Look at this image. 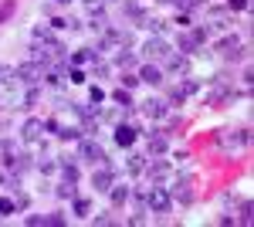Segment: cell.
Returning <instances> with one entry per match:
<instances>
[{
  "label": "cell",
  "instance_id": "cell-32",
  "mask_svg": "<svg viewBox=\"0 0 254 227\" xmlns=\"http://www.w3.org/2000/svg\"><path fill=\"white\" fill-rule=\"evenodd\" d=\"M61 126H58V119H44V133H58Z\"/></svg>",
  "mask_w": 254,
  "mask_h": 227
},
{
  "label": "cell",
  "instance_id": "cell-3",
  "mask_svg": "<svg viewBox=\"0 0 254 227\" xmlns=\"http://www.w3.org/2000/svg\"><path fill=\"white\" fill-rule=\"evenodd\" d=\"M78 159H81V163H95V166H102V163H105V150H102V143L85 136V139L78 143Z\"/></svg>",
  "mask_w": 254,
  "mask_h": 227
},
{
  "label": "cell",
  "instance_id": "cell-35",
  "mask_svg": "<svg viewBox=\"0 0 254 227\" xmlns=\"http://www.w3.org/2000/svg\"><path fill=\"white\" fill-rule=\"evenodd\" d=\"M248 7V0H227V10H244Z\"/></svg>",
  "mask_w": 254,
  "mask_h": 227
},
{
  "label": "cell",
  "instance_id": "cell-27",
  "mask_svg": "<svg viewBox=\"0 0 254 227\" xmlns=\"http://www.w3.org/2000/svg\"><path fill=\"white\" fill-rule=\"evenodd\" d=\"M14 197H0V214H14Z\"/></svg>",
  "mask_w": 254,
  "mask_h": 227
},
{
  "label": "cell",
  "instance_id": "cell-25",
  "mask_svg": "<svg viewBox=\"0 0 254 227\" xmlns=\"http://www.w3.org/2000/svg\"><path fill=\"white\" fill-rule=\"evenodd\" d=\"M38 170L44 173V176H48V173H55V170H58V159H41V163H38Z\"/></svg>",
  "mask_w": 254,
  "mask_h": 227
},
{
  "label": "cell",
  "instance_id": "cell-30",
  "mask_svg": "<svg viewBox=\"0 0 254 227\" xmlns=\"http://www.w3.org/2000/svg\"><path fill=\"white\" fill-rule=\"evenodd\" d=\"M68 81H71V85H81V81H85V75H81L78 68H68Z\"/></svg>",
  "mask_w": 254,
  "mask_h": 227
},
{
  "label": "cell",
  "instance_id": "cell-18",
  "mask_svg": "<svg viewBox=\"0 0 254 227\" xmlns=\"http://www.w3.org/2000/svg\"><path fill=\"white\" fill-rule=\"evenodd\" d=\"M116 65L122 68V72H129V68H136V55H132L129 48H119V58H116Z\"/></svg>",
  "mask_w": 254,
  "mask_h": 227
},
{
  "label": "cell",
  "instance_id": "cell-26",
  "mask_svg": "<svg viewBox=\"0 0 254 227\" xmlns=\"http://www.w3.org/2000/svg\"><path fill=\"white\" fill-rule=\"evenodd\" d=\"M10 14H14V0H7V3L0 7V24H7V20H10Z\"/></svg>",
  "mask_w": 254,
  "mask_h": 227
},
{
  "label": "cell",
  "instance_id": "cell-16",
  "mask_svg": "<svg viewBox=\"0 0 254 227\" xmlns=\"http://www.w3.org/2000/svg\"><path fill=\"white\" fill-rule=\"evenodd\" d=\"M139 81H146V85H159V81H163V72H159L156 65H146V68L139 72Z\"/></svg>",
  "mask_w": 254,
  "mask_h": 227
},
{
  "label": "cell",
  "instance_id": "cell-13",
  "mask_svg": "<svg viewBox=\"0 0 254 227\" xmlns=\"http://www.w3.org/2000/svg\"><path fill=\"white\" fill-rule=\"evenodd\" d=\"M166 68H170L173 75H187V72H190V65H187L183 55H166Z\"/></svg>",
  "mask_w": 254,
  "mask_h": 227
},
{
  "label": "cell",
  "instance_id": "cell-15",
  "mask_svg": "<svg viewBox=\"0 0 254 227\" xmlns=\"http://www.w3.org/2000/svg\"><path fill=\"white\" fill-rule=\"evenodd\" d=\"M58 170L64 173V180H68V183H78V163H71V159H64V156H61V159H58Z\"/></svg>",
  "mask_w": 254,
  "mask_h": 227
},
{
  "label": "cell",
  "instance_id": "cell-12",
  "mask_svg": "<svg viewBox=\"0 0 254 227\" xmlns=\"http://www.w3.org/2000/svg\"><path fill=\"white\" fill-rule=\"evenodd\" d=\"M109 197H112V207H126V200L132 197V190L126 187V183H112L109 187Z\"/></svg>",
  "mask_w": 254,
  "mask_h": 227
},
{
  "label": "cell",
  "instance_id": "cell-2",
  "mask_svg": "<svg viewBox=\"0 0 254 227\" xmlns=\"http://www.w3.org/2000/svg\"><path fill=\"white\" fill-rule=\"evenodd\" d=\"M142 200H146V207L153 210V214H166V210L173 207V197H170V190L159 187V183H153V190H149Z\"/></svg>",
  "mask_w": 254,
  "mask_h": 227
},
{
  "label": "cell",
  "instance_id": "cell-19",
  "mask_svg": "<svg viewBox=\"0 0 254 227\" xmlns=\"http://www.w3.org/2000/svg\"><path fill=\"white\" fill-rule=\"evenodd\" d=\"M112 102L122 105V109H132V95H129V88H116V92H112Z\"/></svg>",
  "mask_w": 254,
  "mask_h": 227
},
{
  "label": "cell",
  "instance_id": "cell-6",
  "mask_svg": "<svg viewBox=\"0 0 254 227\" xmlns=\"http://www.w3.org/2000/svg\"><path fill=\"white\" fill-rule=\"evenodd\" d=\"M217 51H220L224 58H231V61H237V58L244 55V51H241V38H237V34H227V38L217 44Z\"/></svg>",
  "mask_w": 254,
  "mask_h": 227
},
{
  "label": "cell",
  "instance_id": "cell-5",
  "mask_svg": "<svg viewBox=\"0 0 254 227\" xmlns=\"http://www.w3.org/2000/svg\"><path fill=\"white\" fill-rule=\"evenodd\" d=\"M116 183V173H112V166L109 163H102L95 173H92V187L98 190V193H109V187Z\"/></svg>",
  "mask_w": 254,
  "mask_h": 227
},
{
  "label": "cell",
  "instance_id": "cell-10",
  "mask_svg": "<svg viewBox=\"0 0 254 227\" xmlns=\"http://www.w3.org/2000/svg\"><path fill=\"white\" fill-rule=\"evenodd\" d=\"M142 51H146L149 58H166V55H170V48H166V41L159 38V34H153V38L146 41V44H142Z\"/></svg>",
  "mask_w": 254,
  "mask_h": 227
},
{
  "label": "cell",
  "instance_id": "cell-31",
  "mask_svg": "<svg viewBox=\"0 0 254 227\" xmlns=\"http://www.w3.org/2000/svg\"><path fill=\"white\" fill-rule=\"evenodd\" d=\"M24 224H27V227H44V217H41V214H31Z\"/></svg>",
  "mask_w": 254,
  "mask_h": 227
},
{
  "label": "cell",
  "instance_id": "cell-8",
  "mask_svg": "<svg viewBox=\"0 0 254 227\" xmlns=\"http://www.w3.org/2000/svg\"><path fill=\"white\" fill-rule=\"evenodd\" d=\"M170 197L180 200V204H190V200H193V180H190V176H183V180L170 190Z\"/></svg>",
  "mask_w": 254,
  "mask_h": 227
},
{
  "label": "cell",
  "instance_id": "cell-21",
  "mask_svg": "<svg viewBox=\"0 0 254 227\" xmlns=\"http://www.w3.org/2000/svg\"><path fill=\"white\" fill-rule=\"evenodd\" d=\"M55 193H58L61 200H75V183H68V180H64V183H58Z\"/></svg>",
  "mask_w": 254,
  "mask_h": 227
},
{
  "label": "cell",
  "instance_id": "cell-36",
  "mask_svg": "<svg viewBox=\"0 0 254 227\" xmlns=\"http://www.w3.org/2000/svg\"><path fill=\"white\" fill-rule=\"evenodd\" d=\"M102 98H105V92H102L98 85H92V102H102Z\"/></svg>",
  "mask_w": 254,
  "mask_h": 227
},
{
  "label": "cell",
  "instance_id": "cell-14",
  "mask_svg": "<svg viewBox=\"0 0 254 227\" xmlns=\"http://www.w3.org/2000/svg\"><path fill=\"white\" fill-rule=\"evenodd\" d=\"M142 112L149 115V119H163V115H166V102H159V98H149V102H142Z\"/></svg>",
  "mask_w": 254,
  "mask_h": 227
},
{
  "label": "cell",
  "instance_id": "cell-1",
  "mask_svg": "<svg viewBox=\"0 0 254 227\" xmlns=\"http://www.w3.org/2000/svg\"><path fill=\"white\" fill-rule=\"evenodd\" d=\"M58 58H64V48H61V44L51 38V34H44V38H34V44H31V61L51 65V61H58Z\"/></svg>",
  "mask_w": 254,
  "mask_h": 227
},
{
  "label": "cell",
  "instance_id": "cell-38",
  "mask_svg": "<svg viewBox=\"0 0 254 227\" xmlns=\"http://www.w3.org/2000/svg\"><path fill=\"white\" fill-rule=\"evenodd\" d=\"M58 3H71V0H58Z\"/></svg>",
  "mask_w": 254,
  "mask_h": 227
},
{
  "label": "cell",
  "instance_id": "cell-34",
  "mask_svg": "<svg viewBox=\"0 0 254 227\" xmlns=\"http://www.w3.org/2000/svg\"><path fill=\"white\" fill-rule=\"evenodd\" d=\"M176 3H180V7H183V10H193V7H200V3H203V0H176Z\"/></svg>",
  "mask_w": 254,
  "mask_h": 227
},
{
  "label": "cell",
  "instance_id": "cell-22",
  "mask_svg": "<svg viewBox=\"0 0 254 227\" xmlns=\"http://www.w3.org/2000/svg\"><path fill=\"white\" fill-rule=\"evenodd\" d=\"M92 214V204L85 197H75V217H88Z\"/></svg>",
  "mask_w": 254,
  "mask_h": 227
},
{
  "label": "cell",
  "instance_id": "cell-20",
  "mask_svg": "<svg viewBox=\"0 0 254 227\" xmlns=\"http://www.w3.org/2000/svg\"><path fill=\"white\" fill-rule=\"evenodd\" d=\"M146 173L153 176V183H159V180L166 176V163H163V159H156V163H149V166H146Z\"/></svg>",
  "mask_w": 254,
  "mask_h": 227
},
{
  "label": "cell",
  "instance_id": "cell-9",
  "mask_svg": "<svg viewBox=\"0 0 254 227\" xmlns=\"http://www.w3.org/2000/svg\"><path fill=\"white\" fill-rule=\"evenodd\" d=\"M41 136H44V122H41V119H27L24 129H20V139H24V143H38Z\"/></svg>",
  "mask_w": 254,
  "mask_h": 227
},
{
  "label": "cell",
  "instance_id": "cell-23",
  "mask_svg": "<svg viewBox=\"0 0 254 227\" xmlns=\"http://www.w3.org/2000/svg\"><path fill=\"white\" fill-rule=\"evenodd\" d=\"M129 170H132V173H142V170H146V156L132 152V156H129Z\"/></svg>",
  "mask_w": 254,
  "mask_h": 227
},
{
  "label": "cell",
  "instance_id": "cell-37",
  "mask_svg": "<svg viewBox=\"0 0 254 227\" xmlns=\"http://www.w3.org/2000/svg\"><path fill=\"white\" fill-rule=\"evenodd\" d=\"M3 180H7V176H3V173H0V187H3Z\"/></svg>",
  "mask_w": 254,
  "mask_h": 227
},
{
  "label": "cell",
  "instance_id": "cell-29",
  "mask_svg": "<svg viewBox=\"0 0 254 227\" xmlns=\"http://www.w3.org/2000/svg\"><path fill=\"white\" fill-rule=\"evenodd\" d=\"M61 224H64L61 214H48V217H44V227H61Z\"/></svg>",
  "mask_w": 254,
  "mask_h": 227
},
{
  "label": "cell",
  "instance_id": "cell-17",
  "mask_svg": "<svg viewBox=\"0 0 254 227\" xmlns=\"http://www.w3.org/2000/svg\"><path fill=\"white\" fill-rule=\"evenodd\" d=\"M116 143L119 146H132V143H136V129H132V126H119L116 129Z\"/></svg>",
  "mask_w": 254,
  "mask_h": 227
},
{
  "label": "cell",
  "instance_id": "cell-28",
  "mask_svg": "<svg viewBox=\"0 0 254 227\" xmlns=\"http://www.w3.org/2000/svg\"><path fill=\"white\" fill-rule=\"evenodd\" d=\"M136 85H139V75H129V72L122 75V88H129V92H132Z\"/></svg>",
  "mask_w": 254,
  "mask_h": 227
},
{
  "label": "cell",
  "instance_id": "cell-4",
  "mask_svg": "<svg viewBox=\"0 0 254 227\" xmlns=\"http://www.w3.org/2000/svg\"><path fill=\"white\" fill-rule=\"evenodd\" d=\"M14 75H17L24 85H38L41 78H44V65H41V61H24V65H17Z\"/></svg>",
  "mask_w": 254,
  "mask_h": 227
},
{
  "label": "cell",
  "instance_id": "cell-33",
  "mask_svg": "<svg viewBox=\"0 0 254 227\" xmlns=\"http://www.w3.org/2000/svg\"><path fill=\"white\" fill-rule=\"evenodd\" d=\"M85 61H88V51H75L71 55V65H85Z\"/></svg>",
  "mask_w": 254,
  "mask_h": 227
},
{
  "label": "cell",
  "instance_id": "cell-24",
  "mask_svg": "<svg viewBox=\"0 0 254 227\" xmlns=\"http://www.w3.org/2000/svg\"><path fill=\"white\" fill-rule=\"evenodd\" d=\"M251 214H254L251 200H244V204H241V224H251Z\"/></svg>",
  "mask_w": 254,
  "mask_h": 227
},
{
  "label": "cell",
  "instance_id": "cell-7",
  "mask_svg": "<svg viewBox=\"0 0 254 227\" xmlns=\"http://www.w3.org/2000/svg\"><path fill=\"white\" fill-rule=\"evenodd\" d=\"M217 143H220V146H224V150H237V146H244V143H248V133H241V129H224V133L217 136Z\"/></svg>",
  "mask_w": 254,
  "mask_h": 227
},
{
  "label": "cell",
  "instance_id": "cell-11",
  "mask_svg": "<svg viewBox=\"0 0 254 227\" xmlns=\"http://www.w3.org/2000/svg\"><path fill=\"white\" fill-rule=\"evenodd\" d=\"M146 139H149V152H153V156L166 152V146H170V143H166V133H163V129H153V133H146Z\"/></svg>",
  "mask_w": 254,
  "mask_h": 227
}]
</instances>
